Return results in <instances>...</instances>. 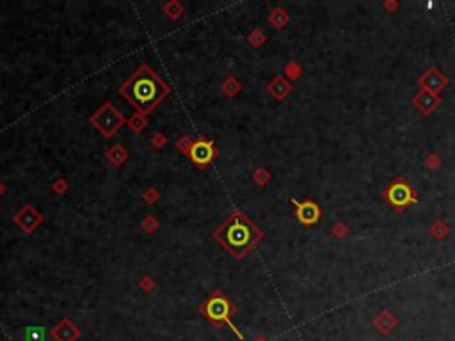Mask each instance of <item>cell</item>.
Here are the masks:
<instances>
[{"label": "cell", "instance_id": "d6986e66", "mask_svg": "<svg viewBox=\"0 0 455 341\" xmlns=\"http://www.w3.org/2000/svg\"><path fill=\"white\" fill-rule=\"evenodd\" d=\"M429 231L436 240H443L444 236L448 235V231H450V226H448V222H444V221H436V222H432Z\"/></svg>", "mask_w": 455, "mask_h": 341}, {"label": "cell", "instance_id": "277c9868", "mask_svg": "<svg viewBox=\"0 0 455 341\" xmlns=\"http://www.w3.org/2000/svg\"><path fill=\"white\" fill-rule=\"evenodd\" d=\"M91 124H93L103 137L110 139L119 131V128L123 124H126V117L116 109V107L110 103V101H105L98 107V110L91 116Z\"/></svg>", "mask_w": 455, "mask_h": 341}, {"label": "cell", "instance_id": "4dcf8cb0", "mask_svg": "<svg viewBox=\"0 0 455 341\" xmlns=\"http://www.w3.org/2000/svg\"><path fill=\"white\" fill-rule=\"evenodd\" d=\"M151 143H153V146L157 148V150H162V148H166L167 137L164 133H160V131H157V133H153V137H151Z\"/></svg>", "mask_w": 455, "mask_h": 341}, {"label": "cell", "instance_id": "4fadbf2b", "mask_svg": "<svg viewBox=\"0 0 455 341\" xmlns=\"http://www.w3.org/2000/svg\"><path fill=\"white\" fill-rule=\"evenodd\" d=\"M373 327H375L380 334H389L397 327V318L389 311H380L379 315L373 318Z\"/></svg>", "mask_w": 455, "mask_h": 341}, {"label": "cell", "instance_id": "7402d4cb", "mask_svg": "<svg viewBox=\"0 0 455 341\" xmlns=\"http://www.w3.org/2000/svg\"><path fill=\"white\" fill-rule=\"evenodd\" d=\"M141 228H143L144 233H148V235H153V233H157L158 229V221L155 215H146V217L141 221Z\"/></svg>", "mask_w": 455, "mask_h": 341}, {"label": "cell", "instance_id": "30bf717a", "mask_svg": "<svg viewBox=\"0 0 455 341\" xmlns=\"http://www.w3.org/2000/svg\"><path fill=\"white\" fill-rule=\"evenodd\" d=\"M292 202L295 204V217H297V221L301 222V224L313 226L320 219V208L316 202H313V201L299 202V201H295V199H292Z\"/></svg>", "mask_w": 455, "mask_h": 341}, {"label": "cell", "instance_id": "836d02e7", "mask_svg": "<svg viewBox=\"0 0 455 341\" xmlns=\"http://www.w3.org/2000/svg\"><path fill=\"white\" fill-rule=\"evenodd\" d=\"M254 341H269V339L265 336H262V334H258V336L254 337Z\"/></svg>", "mask_w": 455, "mask_h": 341}, {"label": "cell", "instance_id": "ba28073f", "mask_svg": "<svg viewBox=\"0 0 455 341\" xmlns=\"http://www.w3.org/2000/svg\"><path fill=\"white\" fill-rule=\"evenodd\" d=\"M418 82H420V86H421V91H429V93H432V94H439L441 91L448 86V77L444 75L441 70H437V67H429V70L420 77Z\"/></svg>", "mask_w": 455, "mask_h": 341}, {"label": "cell", "instance_id": "f1b7e54d", "mask_svg": "<svg viewBox=\"0 0 455 341\" xmlns=\"http://www.w3.org/2000/svg\"><path fill=\"white\" fill-rule=\"evenodd\" d=\"M425 167L430 169V171H437L441 167V157L437 153H432L425 158Z\"/></svg>", "mask_w": 455, "mask_h": 341}, {"label": "cell", "instance_id": "7a4b0ae2", "mask_svg": "<svg viewBox=\"0 0 455 341\" xmlns=\"http://www.w3.org/2000/svg\"><path fill=\"white\" fill-rule=\"evenodd\" d=\"M264 236L265 233L242 210L231 212L230 217L221 222L214 231L215 242L238 261L249 256V252L264 240Z\"/></svg>", "mask_w": 455, "mask_h": 341}, {"label": "cell", "instance_id": "d6a6232c", "mask_svg": "<svg viewBox=\"0 0 455 341\" xmlns=\"http://www.w3.org/2000/svg\"><path fill=\"white\" fill-rule=\"evenodd\" d=\"M6 190H8V185H6L4 181H0V197L6 194Z\"/></svg>", "mask_w": 455, "mask_h": 341}, {"label": "cell", "instance_id": "52a82bcc", "mask_svg": "<svg viewBox=\"0 0 455 341\" xmlns=\"http://www.w3.org/2000/svg\"><path fill=\"white\" fill-rule=\"evenodd\" d=\"M43 221H45V217H43V214L34 207V204H25V207H23L22 210L16 212L15 217H13V222H15L23 233H27V235H32V233L43 224Z\"/></svg>", "mask_w": 455, "mask_h": 341}, {"label": "cell", "instance_id": "ffe728a7", "mask_svg": "<svg viewBox=\"0 0 455 341\" xmlns=\"http://www.w3.org/2000/svg\"><path fill=\"white\" fill-rule=\"evenodd\" d=\"M271 178H272L271 173H269L265 167H258L254 173H252V181H254L258 187H265V185L271 181Z\"/></svg>", "mask_w": 455, "mask_h": 341}, {"label": "cell", "instance_id": "d4e9b609", "mask_svg": "<svg viewBox=\"0 0 455 341\" xmlns=\"http://www.w3.org/2000/svg\"><path fill=\"white\" fill-rule=\"evenodd\" d=\"M192 144H194V141H192L190 137H188V135H181L180 139H178L176 143H174V146H176V150H178V151H181V153L188 155V153H190Z\"/></svg>", "mask_w": 455, "mask_h": 341}, {"label": "cell", "instance_id": "e0dca14e", "mask_svg": "<svg viewBox=\"0 0 455 341\" xmlns=\"http://www.w3.org/2000/svg\"><path fill=\"white\" fill-rule=\"evenodd\" d=\"M162 13L167 16L169 20H178L183 16L185 13V8L178 2V0H169V2H166L164 4V8H162Z\"/></svg>", "mask_w": 455, "mask_h": 341}, {"label": "cell", "instance_id": "2e32d148", "mask_svg": "<svg viewBox=\"0 0 455 341\" xmlns=\"http://www.w3.org/2000/svg\"><path fill=\"white\" fill-rule=\"evenodd\" d=\"M126 124H128V128L134 131V133H143V131L146 130V126H148V116L146 114L136 112V114H132V116L128 117Z\"/></svg>", "mask_w": 455, "mask_h": 341}, {"label": "cell", "instance_id": "cb8c5ba5", "mask_svg": "<svg viewBox=\"0 0 455 341\" xmlns=\"http://www.w3.org/2000/svg\"><path fill=\"white\" fill-rule=\"evenodd\" d=\"M285 75L288 77V79H292V80L299 79V77L302 75V67H301V64L295 62V60H290V62L285 66Z\"/></svg>", "mask_w": 455, "mask_h": 341}, {"label": "cell", "instance_id": "8992f818", "mask_svg": "<svg viewBox=\"0 0 455 341\" xmlns=\"http://www.w3.org/2000/svg\"><path fill=\"white\" fill-rule=\"evenodd\" d=\"M187 157H188V160H190L194 165H198V167H201V169L208 167V165L215 160V157H217V150H215L214 141L205 139V137L196 139L190 148V153H188Z\"/></svg>", "mask_w": 455, "mask_h": 341}, {"label": "cell", "instance_id": "f546056e", "mask_svg": "<svg viewBox=\"0 0 455 341\" xmlns=\"http://www.w3.org/2000/svg\"><path fill=\"white\" fill-rule=\"evenodd\" d=\"M139 286H141V290H143L144 293H150V292H153L155 290L157 283H155V279L151 278V276H144V278L139 281Z\"/></svg>", "mask_w": 455, "mask_h": 341}, {"label": "cell", "instance_id": "6da1fadb", "mask_svg": "<svg viewBox=\"0 0 455 341\" xmlns=\"http://www.w3.org/2000/svg\"><path fill=\"white\" fill-rule=\"evenodd\" d=\"M119 94L141 114H150L171 94V86L148 64H141L119 87Z\"/></svg>", "mask_w": 455, "mask_h": 341}, {"label": "cell", "instance_id": "8fae6325", "mask_svg": "<svg viewBox=\"0 0 455 341\" xmlns=\"http://www.w3.org/2000/svg\"><path fill=\"white\" fill-rule=\"evenodd\" d=\"M413 105L416 107L421 114L430 116V114L441 105V96L439 94L429 93V91H420V93L413 98Z\"/></svg>", "mask_w": 455, "mask_h": 341}, {"label": "cell", "instance_id": "3957f363", "mask_svg": "<svg viewBox=\"0 0 455 341\" xmlns=\"http://www.w3.org/2000/svg\"><path fill=\"white\" fill-rule=\"evenodd\" d=\"M200 311H201V315L207 316L214 325H222V323H226V325L237 334L238 339H244V334H242L240 330L235 327V323L231 322V315L237 311V308H235V304L231 302L221 290H214V292H212V295L205 300L203 306L200 308Z\"/></svg>", "mask_w": 455, "mask_h": 341}, {"label": "cell", "instance_id": "5b68a950", "mask_svg": "<svg viewBox=\"0 0 455 341\" xmlns=\"http://www.w3.org/2000/svg\"><path fill=\"white\" fill-rule=\"evenodd\" d=\"M382 195L389 202V207L397 212H404L409 204L416 202V192L402 176L387 185L382 190Z\"/></svg>", "mask_w": 455, "mask_h": 341}, {"label": "cell", "instance_id": "83f0119b", "mask_svg": "<svg viewBox=\"0 0 455 341\" xmlns=\"http://www.w3.org/2000/svg\"><path fill=\"white\" fill-rule=\"evenodd\" d=\"M68 188H70V185H68V181L64 180V178H57V180L52 183V190L55 192V194H59V195L66 194V192H68Z\"/></svg>", "mask_w": 455, "mask_h": 341}, {"label": "cell", "instance_id": "484cf974", "mask_svg": "<svg viewBox=\"0 0 455 341\" xmlns=\"http://www.w3.org/2000/svg\"><path fill=\"white\" fill-rule=\"evenodd\" d=\"M331 235L335 236V238H338V240H342V238H345V236L349 235V228H347V224H343V222H336V224L331 228Z\"/></svg>", "mask_w": 455, "mask_h": 341}, {"label": "cell", "instance_id": "44dd1931", "mask_svg": "<svg viewBox=\"0 0 455 341\" xmlns=\"http://www.w3.org/2000/svg\"><path fill=\"white\" fill-rule=\"evenodd\" d=\"M247 41L251 43L254 48H258V46L265 45V41H267V36H265L264 30H262V29H252L251 32H249V36H247Z\"/></svg>", "mask_w": 455, "mask_h": 341}, {"label": "cell", "instance_id": "9c48e42d", "mask_svg": "<svg viewBox=\"0 0 455 341\" xmlns=\"http://www.w3.org/2000/svg\"><path fill=\"white\" fill-rule=\"evenodd\" d=\"M80 329L79 325L72 322L70 318H62L52 327L50 336L53 341H77L80 337Z\"/></svg>", "mask_w": 455, "mask_h": 341}, {"label": "cell", "instance_id": "7c38bea8", "mask_svg": "<svg viewBox=\"0 0 455 341\" xmlns=\"http://www.w3.org/2000/svg\"><path fill=\"white\" fill-rule=\"evenodd\" d=\"M267 91H269V93H271V96L274 98V100L283 101L286 96H288L290 93H292V84H290L288 80L285 79V77L276 75L274 79H272L271 82H269Z\"/></svg>", "mask_w": 455, "mask_h": 341}, {"label": "cell", "instance_id": "4316f807", "mask_svg": "<svg viewBox=\"0 0 455 341\" xmlns=\"http://www.w3.org/2000/svg\"><path fill=\"white\" fill-rule=\"evenodd\" d=\"M143 199H144V202H146V204H155V202L160 199V192H158L155 187H150L143 194Z\"/></svg>", "mask_w": 455, "mask_h": 341}, {"label": "cell", "instance_id": "ac0fdd59", "mask_svg": "<svg viewBox=\"0 0 455 341\" xmlns=\"http://www.w3.org/2000/svg\"><path fill=\"white\" fill-rule=\"evenodd\" d=\"M221 91L226 94V96H235V94H238L242 91V82L238 79H235V77H228V79L222 82Z\"/></svg>", "mask_w": 455, "mask_h": 341}, {"label": "cell", "instance_id": "5bb4252c", "mask_svg": "<svg viewBox=\"0 0 455 341\" xmlns=\"http://www.w3.org/2000/svg\"><path fill=\"white\" fill-rule=\"evenodd\" d=\"M105 157L107 160L110 162L112 165H116V167H119V165H123L124 162L128 160V151L124 146H121V144H114V146H110L109 150L105 151Z\"/></svg>", "mask_w": 455, "mask_h": 341}, {"label": "cell", "instance_id": "603a6c76", "mask_svg": "<svg viewBox=\"0 0 455 341\" xmlns=\"http://www.w3.org/2000/svg\"><path fill=\"white\" fill-rule=\"evenodd\" d=\"M25 341H45V329L43 327H29L25 330Z\"/></svg>", "mask_w": 455, "mask_h": 341}, {"label": "cell", "instance_id": "1f68e13d", "mask_svg": "<svg viewBox=\"0 0 455 341\" xmlns=\"http://www.w3.org/2000/svg\"><path fill=\"white\" fill-rule=\"evenodd\" d=\"M382 8L386 11H395V9H399V2H395V0H384Z\"/></svg>", "mask_w": 455, "mask_h": 341}, {"label": "cell", "instance_id": "9a60e30c", "mask_svg": "<svg viewBox=\"0 0 455 341\" xmlns=\"http://www.w3.org/2000/svg\"><path fill=\"white\" fill-rule=\"evenodd\" d=\"M269 23L276 29H285V25L290 22V15L285 8H274L269 13Z\"/></svg>", "mask_w": 455, "mask_h": 341}]
</instances>
